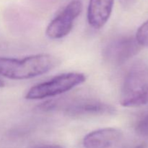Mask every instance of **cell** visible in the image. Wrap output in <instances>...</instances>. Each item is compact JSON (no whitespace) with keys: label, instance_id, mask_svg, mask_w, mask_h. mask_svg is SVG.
Masks as SVG:
<instances>
[{"label":"cell","instance_id":"obj_5","mask_svg":"<svg viewBox=\"0 0 148 148\" xmlns=\"http://www.w3.org/2000/svg\"><path fill=\"white\" fill-rule=\"evenodd\" d=\"M82 10V4L79 0L69 3L49 23L46 30V36L51 39H60L67 36Z\"/></svg>","mask_w":148,"mask_h":148},{"label":"cell","instance_id":"obj_3","mask_svg":"<svg viewBox=\"0 0 148 148\" xmlns=\"http://www.w3.org/2000/svg\"><path fill=\"white\" fill-rule=\"evenodd\" d=\"M43 111H62L72 117L112 114L115 108L98 99L89 97H72L46 101L38 106Z\"/></svg>","mask_w":148,"mask_h":148},{"label":"cell","instance_id":"obj_10","mask_svg":"<svg viewBox=\"0 0 148 148\" xmlns=\"http://www.w3.org/2000/svg\"><path fill=\"white\" fill-rule=\"evenodd\" d=\"M135 130L139 135L148 137V114L139 121L136 126Z\"/></svg>","mask_w":148,"mask_h":148},{"label":"cell","instance_id":"obj_2","mask_svg":"<svg viewBox=\"0 0 148 148\" xmlns=\"http://www.w3.org/2000/svg\"><path fill=\"white\" fill-rule=\"evenodd\" d=\"M120 103L126 108H137L148 103V63L140 60L132 64L123 82Z\"/></svg>","mask_w":148,"mask_h":148},{"label":"cell","instance_id":"obj_7","mask_svg":"<svg viewBox=\"0 0 148 148\" xmlns=\"http://www.w3.org/2000/svg\"><path fill=\"white\" fill-rule=\"evenodd\" d=\"M123 133L112 127L91 132L83 139L85 148H120L123 143Z\"/></svg>","mask_w":148,"mask_h":148},{"label":"cell","instance_id":"obj_13","mask_svg":"<svg viewBox=\"0 0 148 148\" xmlns=\"http://www.w3.org/2000/svg\"><path fill=\"white\" fill-rule=\"evenodd\" d=\"M4 86V83L3 81H1V79H0V88H3V87Z\"/></svg>","mask_w":148,"mask_h":148},{"label":"cell","instance_id":"obj_11","mask_svg":"<svg viewBox=\"0 0 148 148\" xmlns=\"http://www.w3.org/2000/svg\"><path fill=\"white\" fill-rule=\"evenodd\" d=\"M137 1V0H119V2L124 8L129 9L132 7Z\"/></svg>","mask_w":148,"mask_h":148},{"label":"cell","instance_id":"obj_1","mask_svg":"<svg viewBox=\"0 0 148 148\" xmlns=\"http://www.w3.org/2000/svg\"><path fill=\"white\" fill-rule=\"evenodd\" d=\"M57 64V59L47 53L32 55L23 59L0 56V75L15 80L30 79L47 73Z\"/></svg>","mask_w":148,"mask_h":148},{"label":"cell","instance_id":"obj_6","mask_svg":"<svg viewBox=\"0 0 148 148\" xmlns=\"http://www.w3.org/2000/svg\"><path fill=\"white\" fill-rule=\"evenodd\" d=\"M135 38L122 36L110 40L103 51L106 60L114 65H121L135 56L140 50Z\"/></svg>","mask_w":148,"mask_h":148},{"label":"cell","instance_id":"obj_12","mask_svg":"<svg viewBox=\"0 0 148 148\" xmlns=\"http://www.w3.org/2000/svg\"><path fill=\"white\" fill-rule=\"evenodd\" d=\"M30 148H62V147L59 145H44L34 146V147H30Z\"/></svg>","mask_w":148,"mask_h":148},{"label":"cell","instance_id":"obj_8","mask_svg":"<svg viewBox=\"0 0 148 148\" xmlns=\"http://www.w3.org/2000/svg\"><path fill=\"white\" fill-rule=\"evenodd\" d=\"M114 0H90L88 21L92 28L101 29L106 24L112 13Z\"/></svg>","mask_w":148,"mask_h":148},{"label":"cell","instance_id":"obj_9","mask_svg":"<svg viewBox=\"0 0 148 148\" xmlns=\"http://www.w3.org/2000/svg\"><path fill=\"white\" fill-rule=\"evenodd\" d=\"M135 39L140 46L148 48V20L139 27L136 33Z\"/></svg>","mask_w":148,"mask_h":148},{"label":"cell","instance_id":"obj_4","mask_svg":"<svg viewBox=\"0 0 148 148\" xmlns=\"http://www.w3.org/2000/svg\"><path fill=\"white\" fill-rule=\"evenodd\" d=\"M86 76L79 72H68L57 75L50 80L34 85L27 90L25 99L40 100L61 95L82 85Z\"/></svg>","mask_w":148,"mask_h":148}]
</instances>
